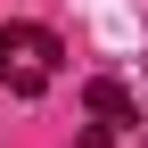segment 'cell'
Segmentation results:
<instances>
[{
    "label": "cell",
    "mask_w": 148,
    "mask_h": 148,
    "mask_svg": "<svg viewBox=\"0 0 148 148\" xmlns=\"http://www.w3.org/2000/svg\"><path fill=\"white\" fill-rule=\"evenodd\" d=\"M82 115H90V123H82V148H115V140L140 123V99L115 82V74H99V82L82 90Z\"/></svg>",
    "instance_id": "obj_2"
},
{
    "label": "cell",
    "mask_w": 148,
    "mask_h": 148,
    "mask_svg": "<svg viewBox=\"0 0 148 148\" xmlns=\"http://www.w3.org/2000/svg\"><path fill=\"white\" fill-rule=\"evenodd\" d=\"M58 58H66V41L49 25H0V90L8 99H41L58 82Z\"/></svg>",
    "instance_id": "obj_1"
}]
</instances>
